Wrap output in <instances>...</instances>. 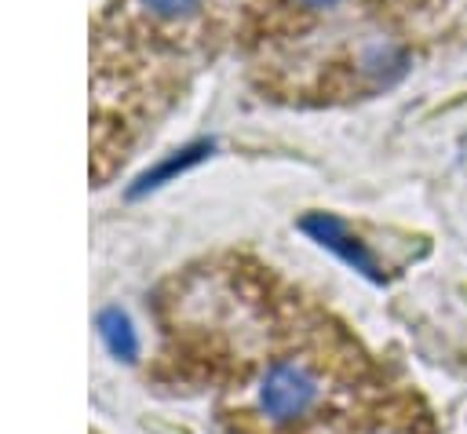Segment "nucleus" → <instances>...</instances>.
Here are the masks:
<instances>
[{
  "instance_id": "4",
  "label": "nucleus",
  "mask_w": 467,
  "mask_h": 434,
  "mask_svg": "<svg viewBox=\"0 0 467 434\" xmlns=\"http://www.w3.org/2000/svg\"><path fill=\"white\" fill-rule=\"evenodd\" d=\"M204 153H212V142H193V146H186V150H179V157H168L157 171H150L146 179H142V186H157L161 179H168V175H175V171H182V168H190V164H197Z\"/></svg>"
},
{
  "instance_id": "2",
  "label": "nucleus",
  "mask_w": 467,
  "mask_h": 434,
  "mask_svg": "<svg viewBox=\"0 0 467 434\" xmlns=\"http://www.w3.org/2000/svg\"><path fill=\"white\" fill-rule=\"evenodd\" d=\"M299 230L303 233H310L317 244H325L328 252H336L347 266H354L361 277H368V281H376V284H383L387 281V274H383V266H379V259L365 248V241L358 237V233H350V226L343 222V219H336L332 212H310V215H303L299 219Z\"/></svg>"
},
{
  "instance_id": "3",
  "label": "nucleus",
  "mask_w": 467,
  "mask_h": 434,
  "mask_svg": "<svg viewBox=\"0 0 467 434\" xmlns=\"http://www.w3.org/2000/svg\"><path fill=\"white\" fill-rule=\"evenodd\" d=\"M99 336H102V343L109 346L113 357H120V361H135V354H139V339H135V328H131L128 314H120L117 306L102 310V314H99Z\"/></svg>"
},
{
  "instance_id": "7",
  "label": "nucleus",
  "mask_w": 467,
  "mask_h": 434,
  "mask_svg": "<svg viewBox=\"0 0 467 434\" xmlns=\"http://www.w3.org/2000/svg\"><path fill=\"white\" fill-rule=\"evenodd\" d=\"M463 299H467V288H463Z\"/></svg>"
},
{
  "instance_id": "6",
  "label": "nucleus",
  "mask_w": 467,
  "mask_h": 434,
  "mask_svg": "<svg viewBox=\"0 0 467 434\" xmlns=\"http://www.w3.org/2000/svg\"><path fill=\"white\" fill-rule=\"evenodd\" d=\"M285 4H292V7H299V11H332V7H339L343 0H285Z\"/></svg>"
},
{
  "instance_id": "5",
  "label": "nucleus",
  "mask_w": 467,
  "mask_h": 434,
  "mask_svg": "<svg viewBox=\"0 0 467 434\" xmlns=\"http://www.w3.org/2000/svg\"><path fill=\"white\" fill-rule=\"evenodd\" d=\"M153 18H164V22H182L190 15L201 11L204 0H139Z\"/></svg>"
},
{
  "instance_id": "1",
  "label": "nucleus",
  "mask_w": 467,
  "mask_h": 434,
  "mask_svg": "<svg viewBox=\"0 0 467 434\" xmlns=\"http://www.w3.org/2000/svg\"><path fill=\"white\" fill-rule=\"evenodd\" d=\"M321 398V379L299 357H277L259 376V412L274 427H292L314 412Z\"/></svg>"
}]
</instances>
